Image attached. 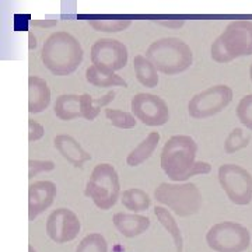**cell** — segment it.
<instances>
[{"label": "cell", "mask_w": 252, "mask_h": 252, "mask_svg": "<svg viewBox=\"0 0 252 252\" xmlns=\"http://www.w3.org/2000/svg\"><path fill=\"white\" fill-rule=\"evenodd\" d=\"M83 48L80 42L66 31H56L46 38L41 51V61L55 76H69L83 62Z\"/></svg>", "instance_id": "1"}, {"label": "cell", "mask_w": 252, "mask_h": 252, "mask_svg": "<svg viewBox=\"0 0 252 252\" xmlns=\"http://www.w3.org/2000/svg\"><path fill=\"white\" fill-rule=\"evenodd\" d=\"M198 143L187 135L171 136L161 152V168L174 182H184L192 177L196 164Z\"/></svg>", "instance_id": "2"}, {"label": "cell", "mask_w": 252, "mask_h": 252, "mask_svg": "<svg viewBox=\"0 0 252 252\" xmlns=\"http://www.w3.org/2000/svg\"><path fill=\"white\" fill-rule=\"evenodd\" d=\"M146 58L158 72L174 76L188 70L193 63L190 46L180 38H162L152 42L146 49Z\"/></svg>", "instance_id": "3"}, {"label": "cell", "mask_w": 252, "mask_h": 252, "mask_svg": "<svg viewBox=\"0 0 252 252\" xmlns=\"http://www.w3.org/2000/svg\"><path fill=\"white\" fill-rule=\"evenodd\" d=\"M252 55V21L235 20L210 46V56L217 63H228L241 56Z\"/></svg>", "instance_id": "4"}, {"label": "cell", "mask_w": 252, "mask_h": 252, "mask_svg": "<svg viewBox=\"0 0 252 252\" xmlns=\"http://www.w3.org/2000/svg\"><path fill=\"white\" fill-rule=\"evenodd\" d=\"M154 199L175 216L189 217L196 215L202 207V192L193 182L168 184L162 182L154 189Z\"/></svg>", "instance_id": "5"}, {"label": "cell", "mask_w": 252, "mask_h": 252, "mask_svg": "<svg viewBox=\"0 0 252 252\" xmlns=\"http://www.w3.org/2000/svg\"><path fill=\"white\" fill-rule=\"evenodd\" d=\"M121 193L119 177L111 164H98L91 171L84 189V195L101 210H109L117 205Z\"/></svg>", "instance_id": "6"}, {"label": "cell", "mask_w": 252, "mask_h": 252, "mask_svg": "<svg viewBox=\"0 0 252 252\" xmlns=\"http://www.w3.org/2000/svg\"><path fill=\"white\" fill-rule=\"evenodd\" d=\"M206 243L216 252H244L251 244V233L243 224L223 221L207 230Z\"/></svg>", "instance_id": "7"}, {"label": "cell", "mask_w": 252, "mask_h": 252, "mask_svg": "<svg viewBox=\"0 0 252 252\" xmlns=\"http://www.w3.org/2000/svg\"><path fill=\"white\" fill-rule=\"evenodd\" d=\"M233 95V89L225 84L207 87L190 98L188 102V114L195 119L215 117L231 104Z\"/></svg>", "instance_id": "8"}, {"label": "cell", "mask_w": 252, "mask_h": 252, "mask_svg": "<svg viewBox=\"0 0 252 252\" xmlns=\"http://www.w3.org/2000/svg\"><path fill=\"white\" fill-rule=\"evenodd\" d=\"M217 178L227 198L234 205L247 206L252 202V174L237 164H224L219 168Z\"/></svg>", "instance_id": "9"}, {"label": "cell", "mask_w": 252, "mask_h": 252, "mask_svg": "<svg viewBox=\"0 0 252 252\" xmlns=\"http://www.w3.org/2000/svg\"><path fill=\"white\" fill-rule=\"evenodd\" d=\"M132 114L142 124L147 126H162L170 119V109L167 102L154 94L139 93L130 102Z\"/></svg>", "instance_id": "10"}, {"label": "cell", "mask_w": 252, "mask_h": 252, "mask_svg": "<svg viewBox=\"0 0 252 252\" xmlns=\"http://www.w3.org/2000/svg\"><path fill=\"white\" fill-rule=\"evenodd\" d=\"M90 58L94 66L111 72H117L127 64L129 52L127 48L117 39L101 38L91 46Z\"/></svg>", "instance_id": "11"}, {"label": "cell", "mask_w": 252, "mask_h": 252, "mask_svg": "<svg viewBox=\"0 0 252 252\" xmlns=\"http://www.w3.org/2000/svg\"><path fill=\"white\" fill-rule=\"evenodd\" d=\"M80 230L79 216L67 207L54 210L46 220V234L56 244H66L76 240Z\"/></svg>", "instance_id": "12"}, {"label": "cell", "mask_w": 252, "mask_h": 252, "mask_svg": "<svg viewBox=\"0 0 252 252\" xmlns=\"http://www.w3.org/2000/svg\"><path fill=\"white\" fill-rule=\"evenodd\" d=\"M56 196V185L52 181H35L28 187V219L35 220L52 206Z\"/></svg>", "instance_id": "13"}, {"label": "cell", "mask_w": 252, "mask_h": 252, "mask_svg": "<svg viewBox=\"0 0 252 252\" xmlns=\"http://www.w3.org/2000/svg\"><path fill=\"white\" fill-rule=\"evenodd\" d=\"M54 146L58 153L76 168H81L86 162L91 160V154L86 152L73 136L58 135L54 139Z\"/></svg>", "instance_id": "14"}, {"label": "cell", "mask_w": 252, "mask_h": 252, "mask_svg": "<svg viewBox=\"0 0 252 252\" xmlns=\"http://www.w3.org/2000/svg\"><path fill=\"white\" fill-rule=\"evenodd\" d=\"M112 223L119 234L126 238H135L146 233L150 227V219L137 213H124L118 212L112 216Z\"/></svg>", "instance_id": "15"}, {"label": "cell", "mask_w": 252, "mask_h": 252, "mask_svg": "<svg viewBox=\"0 0 252 252\" xmlns=\"http://www.w3.org/2000/svg\"><path fill=\"white\" fill-rule=\"evenodd\" d=\"M51 104V89L44 79L30 76L28 77V112L39 114Z\"/></svg>", "instance_id": "16"}, {"label": "cell", "mask_w": 252, "mask_h": 252, "mask_svg": "<svg viewBox=\"0 0 252 252\" xmlns=\"http://www.w3.org/2000/svg\"><path fill=\"white\" fill-rule=\"evenodd\" d=\"M56 118L62 121H73L83 118V98L77 94H62L54 104Z\"/></svg>", "instance_id": "17"}, {"label": "cell", "mask_w": 252, "mask_h": 252, "mask_svg": "<svg viewBox=\"0 0 252 252\" xmlns=\"http://www.w3.org/2000/svg\"><path fill=\"white\" fill-rule=\"evenodd\" d=\"M160 139H161V136L158 132H150L144 140H142L130 153L127 154V157H126L127 165L129 167H139L146 160H149L152 157V154L156 152L157 146L160 143Z\"/></svg>", "instance_id": "18"}, {"label": "cell", "mask_w": 252, "mask_h": 252, "mask_svg": "<svg viewBox=\"0 0 252 252\" xmlns=\"http://www.w3.org/2000/svg\"><path fill=\"white\" fill-rule=\"evenodd\" d=\"M86 80L94 87L108 89V87H127L126 83L119 74L107 69H101L98 66L91 64L86 70Z\"/></svg>", "instance_id": "19"}, {"label": "cell", "mask_w": 252, "mask_h": 252, "mask_svg": "<svg viewBox=\"0 0 252 252\" xmlns=\"http://www.w3.org/2000/svg\"><path fill=\"white\" fill-rule=\"evenodd\" d=\"M133 69L137 81L149 89H154L158 86L160 77L157 74V69L154 64L143 55H136L133 58Z\"/></svg>", "instance_id": "20"}, {"label": "cell", "mask_w": 252, "mask_h": 252, "mask_svg": "<svg viewBox=\"0 0 252 252\" xmlns=\"http://www.w3.org/2000/svg\"><path fill=\"white\" fill-rule=\"evenodd\" d=\"M154 215L157 217V220L160 221V224L165 228V231H168V234L171 235L172 241L175 244L177 252H184V238L182 233L180 230V225L177 223L175 217L172 216V213L164 206L154 207Z\"/></svg>", "instance_id": "21"}, {"label": "cell", "mask_w": 252, "mask_h": 252, "mask_svg": "<svg viewBox=\"0 0 252 252\" xmlns=\"http://www.w3.org/2000/svg\"><path fill=\"white\" fill-rule=\"evenodd\" d=\"M121 203L127 210H130L133 213H139V212H144L150 207L152 199L142 189L132 188L126 189L121 193Z\"/></svg>", "instance_id": "22"}, {"label": "cell", "mask_w": 252, "mask_h": 252, "mask_svg": "<svg viewBox=\"0 0 252 252\" xmlns=\"http://www.w3.org/2000/svg\"><path fill=\"white\" fill-rule=\"evenodd\" d=\"M81 98H83V118H86L87 121H94L98 117L101 108L107 107L115 99V91H108L105 95L99 98H93L90 94H81Z\"/></svg>", "instance_id": "23"}, {"label": "cell", "mask_w": 252, "mask_h": 252, "mask_svg": "<svg viewBox=\"0 0 252 252\" xmlns=\"http://www.w3.org/2000/svg\"><path fill=\"white\" fill-rule=\"evenodd\" d=\"M76 252H108V243L102 234L91 233L81 240Z\"/></svg>", "instance_id": "24"}, {"label": "cell", "mask_w": 252, "mask_h": 252, "mask_svg": "<svg viewBox=\"0 0 252 252\" xmlns=\"http://www.w3.org/2000/svg\"><path fill=\"white\" fill-rule=\"evenodd\" d=\"M105 117L108 118V121L118 129H133L137 124L136 117L130 112L121 111V109H105Z\"/></svg>", "instance_id": "25"}, {"label": "cell", "mask_w": 252, "mask_h": 252, "mask_svg": "<svg viewBox=\"0 0 252 252\" xmlns=\"http://www.w3.org/2000/svg\"><path fill=\"white\" fill-rule=\"evenodd\" d=\"M250 142H251V136H245L244 135L243 129L235 127V129H233V130L228 133L227 139H225L224 152L227 154L235 153V152H238V150L245 149V147L250 144Z\"/></svg>", "instance_id": "26"}, {"label": "cell", "mask_w": 252, "mask_h": 252, "mask_svg": "<svg viewBox=\"0 0 252 252\" xmlns=\"http://www.w3.org/2000/svg\"><path fill=\"white\" fill-rule=\"evenodd\" d=\"M90 27L101 32H119L132 24V20H89Z\"/></svg>", "instance_id": "27"}, {"label": "cell", "mask_w": 252, "mask_h": 252, "mask_svg": "<svg viewBox=\"0 0 252 252\" xmlns=\"http://www.w3.org/2000/svg\"><path fill=\"white\" fill-rule=\"evenodd\" d=\"M237 118L248 130L252 132V94L241 98L237 105Z\"/></svg>", "instance_id": "28"}, {"label": "cell", "mask_w": 252, "mask_h": 252, "mask_svg": "<svg viewBox=\"0 0 252 252\" xmlns=\"http://www.w3.org/2000/svg\"><path fill=\"white\" fill-rule=\"evenodd\" d=\"M55 170V162L51 160H30L28 161V178L32 180L41 172H49Z\"/></svg>", "instance_id": "29"}, {"label": "cell", "mask_w": 252, "mask_h": 252, "mask_svg": "<svg viewBox=\"0 0 252 252\" xmlns=\"http://www.w3.org/2000/svg\"><path fill=\"white\" fill-rule=\"evenodd\" d=\"M45 135V129L44 126L41 125L39 122H36L34 119H28V140L32 143V142H38L41 140Z\"/></svg>", "instance_id": "30"}, {"label": "cell", "mask_w": 252, "mask_h": 252, "mask_svg": "<svg viewBox=\"0 0 252 252\" xmlns=\"http://www.w3.org/2000/svg\"><path fill=\"white\" fill-rule=\"evenodd\" d=\"M156 23L160 24V26H164V27L168 28H181L185 24L184 20H168V21H165V20H157Z\"/></svg>", "instance_id": "31"}, {"label": "cell", "mask_w": 252, "mask_h": 252, "mask_svg": "<svg viewBox=\"0 0 252 252\" xmlns=\"http://www.w3.org/2000/svg\"><path fill=\"white\" fill-rule=\"evenodd\" d=\"M32 26L35 27H42V28H51L55 27L58 24V20H32L31 21Z\"/></svg>", "instance_id": "32"}, {"label": "cell", "mask_w": 252, "mask_h": 252, "mask_svg": "<svg viewBox=\"0 0 252 252\" xmlns=\"http://www.w3.org/2000/svg\"><path fill=\"white\" fill-rule=\"evenodd\" d=\"M36 36L34 35V32L32 31H28V49L30 51H34L36 48Z\"/></svg>", "instance_id": "33"}, {"label": "cell", "mask_w": 252, "mask_h": 252, "mask_svg": "<svg viewBox=\"0 0 252 252\" xmlns=\"http://www.w3.org/2000/svg\"><path fill=\"white\" fill-rule=\"evenodd\" d=\"M28 252H36V250L32 245H28Z\"/></svg>", "instance_id": "34"}, {"label": "cell", "mask_w": 252, "mask_h": 252, "mask_svg": "<svg viewBox=\"0 0 252 252\" xmlns=\"http://www.w3.org/2000/svg\"><path fill=\"white\" fill-rule=\"evenodd\" d=\"M250 79H251L252 81V63H251V66H250Z\"/></svg>", "instance_id": "35"}]
</instances>
